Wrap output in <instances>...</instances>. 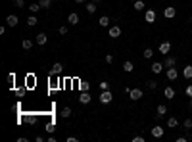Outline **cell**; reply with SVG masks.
Masks as SVG:
<instances>
[{"mask_svg":"<svg viewBox=\"0 0 192 142\" xmlns=\"http://www.w3.org/2000/svg\"><path fill=\"white\" fill-rule=\"evenodd\" d=\"M25 123H27V125H37V123H39V117L33 115V113H29V115L25 117Z\"/></svg>","mask_w":192,"mask_h":142,"instance_id":"ac0fdd59","label":"cell"},{"mask_svg":"<svg viewBox=\"0 0 192 142\" xmlns=\"http://www.w3.org/2000/svg\"><path fill=\"white\" fill-rule=\"evenodd\" d=\"M142 56H144V58H146V60H150V58L154 56V50H152V48H146V50H144V52H142Z\"/></svg>","mask_w":192,"mask_h":142,"instance_id":"f546056e","label":"cell"},{"mask_svg":"<svg viewBox=\"0 0 192 142\" xmlns=\"http://www.w3.org/2000/svg\"><path fill=\"white\" fill-rule=\"evenodd\" d=\"M46 40H48L46 33H39V35L35 37V42H37V44H40V46H42V44H46Z\"/></svg>","mask_w":192,"mask_h":142,"instance_id":"9a60e30c","label":"cell"},{"mask_svg":"<svg viewBox=\"0 0 192 142\" xmlns=\"http://www.w3.org/2000/svg\"><path fill=\"white\" fill-rule=\"evenodd\" d=\"M142 90L140 88H131V92H129V96H131V100H140L142 98Z\"/></svg>","mask_w":192,"mask_h":142,"instance_id":"9c48e42d","label":"cell"},{"mask_svg":"<svg viewBox=\"0 0 192 142\" xmlns=\"http://www.w3.org/2000/svg\"><path fill=\"white\" fill-rule=\"evenodd\" d=\"M184 92H186V96H188V98H192V85H188V87L184 88Z\"/></svg>","mask_w":192,"mask_h":142,"instance_id":"74e56055","label":"cell"},{"mask_svg":"<svg viewBox=\"0 0 192 142\" xmlns=\"http://www.w3.org/2000/svg\"><path fill=\"white\" fill-rule=\"evenodd\" d=\"M165 113H167V106H165V104H159V106L156 108V117L162 119V117H165Z\"/></svg>","mask_w":192,"mask_h":142,"instance_id":"8992f818","label":"cell"},{"mask_svg":"<svg viewBox=\"0 0 192 142\" xmlns=\"http://www.w3.org/2000/svg\"><path fill=\"white\" fill-rule=\"evenodd\" d=\"M96 8H98V6H96V2L87 4V12H88V13H94V12H96Z\"/></svg>","mask_w":192,"mask_h":142,"instance_id":"f1b7e54d","label":"cell"},{"mask_svg":"<svg viewBox=\"0 0 192 142\" xmlns=\"http://www.w3.org/2000/svg\"><path fill=\"white\" fill-rule=\"evenodd\" d=\"M150 133H152V136H154V138H162V136H163V133H165V127H162V125H156V127H154Z\"/></svg>","mask_w":192,"mask_h":142,"instance_id":"277c9868","label":"cell"},{"mask_svg":"<svg viewBox=\"0 0 192 142\" xmlns=\"http://www.w3.org/2000/svg\"><path fill=\"white\" fill-rule=\"evenodd\" d=\"M111 100H114V94H111L109 90H102L100 92V104H109Z\"/></svg>","mask_w":192,"mask_h":142,"instance_id":"6da1fadb","label":"cell"},{"mask_svg":"<svg viewBox=\"0 0 192 142\" xmlns=\"http://www.w3.org/2000/svg\"><path fill=\"white\" fill-rule=\"evenodd\" d=\"M183 77H184V79H192V66H186V67L183 69Z\"/></svg>","mask_w":192,"mask_h":142,"instance_id":"7402d4cb","label":"cell"},{"mask_svg":"<svg viewBox=\"0 0 192 142\" xmlns=\"http://www.w3.org/2000/svg\"><path fill=\"white\" fill-rule=\"evenodd\" d=\"M29 10H31V12L35 13V12L42 10V6H40V2H31V4H29Z\"/></svg>","mask_w":192,"mask_h":142,"instance_id":"603a6c76","label":"cell"},{"mask_svg":"<svg viewBox=\"0 0 192 142\" xmlns=\"http://www.w3.org/2000/svg\"><path fill=\"white\" fill-rule=\"evenodd\" d=\"M58 31H60V35H67V27H66V25H61Z\"/></svg>","mask_w":192,"mask_h":142,"instance_id":"ab89813d","label":"cell"},{"mask_svg":"<svg viewBox=\"0 0 192 142\" xmlns=\"http://www.w3.org/2000/svg\"><path fill=\"white\" fill-rule=\"evenodd\" d=\"M144 8H146V4H144V0H135V10L142 12Z\"/></svg>","mask_w":192,"mask_h":142,"instance_id":"484cf974","label":"cell"},{"mask_svg":"<svg viewBox=\"0 0 192 142\" xmlns=\"http://www.w3.org/2000/svg\"><path fill=\"white\" fill-rule=\"evenodd\" d=\"M188 108H190V109H192V98H190V100H188Z\"/></svg>","mask_w":192,"mask_h":142,"instance_id":"ee69618b","label":"cell"},{"mask_svg":"<svg viewBox=\"0 0 192 142\" xmlns=\"http://www.w3.org/2000/svg\"><path fill=\"white\" fill-rule=\"evenodd\" d=\"M156 10H146V12H144V19H146L148 23H154L156 21Z\"/></svg>","mask_w":192,"mask_h":142,"instance_id":"52a82bcc","label":"cell"},{"mask_svg":"<svg viewBox=\"0 0 192 142\" xmlns=\"http://www.w3.org/2000/svg\"><path fill=\"white\" fill-rule=\"evenodd\" d=\"M165 75H167V79L169 81H175V79L179 77V71L175 69V67H167V71H165Z\"/></svg>","mask_w":192,"mask_h":142,"instance_id":"ba28073f","label":"cell"},{"mask_svg":"<svg viewBox=\"0 0 192 142\" xmlns=\"http://www.w3.org/2000/svg\"><path fill=\"white\" fill-rule=\"evenodd\" d=\"M50 4H52V0H40V6H42V10H48V8H50Z\"/></svg>","mask_w":192,"mask_h":142,"instance_id":"4dcf8cb0","label":"cell"},{"mask_svg":"<svg viewBox=\"0 0 192 142\" xmlns=\"http://www.w3.org/2000/svg\"><path fill=\"white\" fill-rule=\"evenodd\" d=\"M8 81H10L12 88H13V81H15V75H13V73H10V75H8Z\"/></svg>","mask_w":192,"mask_h":142,"instance_id":"f35d334b","label":"cell"},{"mask_svg":"<svg viewBox=\"0 0 192 142\" xmlns=\"http://www.w3.org/2000/svg\"><path fill=\"white\" fill-rule=\"evenodd\" d=\"M175 64H177V60H175L173 56H165V61H163L165 67H175Z\"/></svg>","mask_w":192,"mask_h":142,"instance_id":"e0dca14e","label":"cell"},{"mask_svg":"<svg viewBox=\"0 0 192 142\" xmlns=\"http://www.w3.org/2000/svg\"><path fill=\"white\" fill-rule=\"evenodd\" d=\"M175 15H177V8H175V6H167V8H163V18L173 19Z\"/></svg>","mask_w":192,"mask_h":142,"instance_id":"3957f363","label":"cell"},{"mask_svg":"<svg viewBox=\"0 0 192 142\" xmlns=\"http://www.w3.org/2000/svg\"><path fill=\"white\" fill-rule=\"evenodd\" d=\"M146 87H148L150 90H156V88H157V83H156V81H148V83H146Z\"/></svg>","mask_w":192,"mask_h":142,"instance_id":"e575fe53","label":"cell"},{"mask_svg":"<svg viewBox=\"0 0 192 142\" xmlns=\"http://www.w3.org/2000/svg\"><path fill=\"white\" fill-rule=\"evenodd\" d=\"M92 2H96V4H98V2H102V0H92Z\"/></svg>","mask_w":192,"mask_h":142,"instance_id":"7dc6e473","label":"cell"},{"mask_svg":"<svg viewBox=\"0 0 192 142\" xmlns=\"http://www.w3.org/2000/svg\"><path fill=\"white\" fill-rule=\"evenodd\" d=\"M79 88H81V92H90V85L87 81H81L79 83Z\"/></svg>","mask_w":192,"mask_h":142,"instance_id":"d4e9b609","label":"cell"},{"mask_svg":"<svg viewBox=\"0 0 192 142\" xmlns=\"http://www.w3.org/2000/svg\"><path fill=\"white\" fill-rule=\"evenodd\" d=\"M106 64H114V56H111V54L106 56Z\"/></svg>","mask_w":192,"mask_h":142,"instance_id":"60d3db41","label":"cell"},{"mask_svg":"<svg viewBox=\"0 0 192 142\" xmlns=\"http://www.w3.org/2000/svg\"><path fill=\"white\" fill-rule=\"evenodd\" d=\"M60 115H61V117H66V119H67V117H71V115H73V112H71V108H63Z\"/></svg>","mask_w":192,"mask_h":142,"instance_id":"4316f807","label":"cell"},{"mask_svg":"<svg viewBox=\"0 0 192 142\" xmlns=\"http://www.w3.org/2000/svg\"><path fill=\"white\" fill-rule=\"evenodd\" d=\"M100 90H109V83L108 81H102L100 83Z\"/></svg>","mask_w":192,"mask_h":142,"instance_id":"d590c367","label":"cell"},{"mask_svg":"<svg viewBox=\"0 0 192 142\" xmlns=\"http://www.w3.org/2000/svg\"><path fill=\"white\" fill-rule=\"evenodd\" d=\"M177 125H179L177 117H169V119H167V129H175Z\"/></svg>","mask_w":192,"mask_h":142,"instance_id":"44dd1931","label":"cell"},{"mask_svg":"<svg viewBox=\"0 0 192 142\" xmlns=\"http://www.w3.org/2000/svg\"><path fill=\"white\" fill-rule=\"evenodd\" d=\"M18 15H13V13H10L8 15V18H6V23H8V27H15V25H18Z\"/></svg>","mask_w":192,"mask_h":142,"instance_id":"8fae6325","label":"cell"},{"mask_svg":"<svg viewBox=\"0 0 192 142\" xmlns=\"http://www.w3.org/2000/svg\"><path fill=\"white\" fill-rule=\"evenodd\" d=\"M109 21H111V19L108 18V15H102V18L98 19V25H100V27H109Z\"/></svg>","mask_w":192,"mask_h":142,"instance_id":"ffe728a7","label":"cell"},{"mask_svg":"<svg viewBox=\"0 0 192 142\" xmlns=\"http://www.w3.org/2000/svg\"><path fill=\"white\" fill-rule=\"evenodd\" d=\"M123 69H125L127 73H133V71H135V64H133L131 60H127L125 64H123Z\"/></svg>","mask_w":192,"mask_h":142,"instance_id":"d6986e66","label":"cell"},{"mask_svg":"<svg viewBox=\"0 0 192 142\" xmlns=\"http://www.w3.org/2000/svg\"><path fill=\"white\" fill-rule=\"evenodd\" d=\"M133 140H135V142H144V136H140V134H136V136H133Z\"/></svg>","mask_w":192,"mask_h":142,"instance_id":"b9f144b4","label":"cell"},{"mask_svg":"<svg viewBox=\"0 0 192 142\" xmlns=\"http://www.w3.org/2000/svg\"><path fill=\"white\" fill-rule=\"evenodd\" d=\"M186 140H188L186 136H179V138H177V142H186Z\"/></svg>","mask_w":192,"mask_h":142,"instance_id":"7bdbcfd3","label":"cell"},{"mask_svg":"<svg viewBox=\"0 0 192 142\" xmlns=\"http://www.w3.org/2000/svg\"><path fill=\"white\" fill-rule=\"evenodd\" d=\"M163 64H162V61H154V64H152V73H156V75H159V73H162L163 71Z\"/></svg>","mask_w":192,"mask_h":142,"instance_id":"30bf717a","label":"cell"},{"mask_svg":"<svg viewBox=\"0 0 192 142\" xmlns=\"http://www.w3.org/2000/svg\"><path fill=\"white\" fill-rule=\"evenodd\" d=\"M21 46H23V50H31V46H33V40H29V39H25V40L21 42Z\"/></svg>","mask_w":192,"mask_h":142,"instance_id":"83f0119b","label":"cell"},{"mask_svg":"<svg viewBox=\"0 0 192 142\" xmlns=\"http://www.w3.org/2000/svg\"><path fill=\"white\" fill-rule=\"evenodd\" d=\"M46 131H48V133H54V131H56V127H54V123H52V121H48V123H46Z\"/></svg>","mask_w":192,"mask_h":142,"instance_id":"836d02e7","label":"cell"},{"mask_svg":"<svg viewBox=\"0 0 192 142\" xmlns=\"http://www.w3.org/2000/svg\"><path fill=\"white\" fill-rule=\"evenodd\" d=\"M159 54H163V56H167L169 52H171V42L169 40H163V42H159Z\"/></svg>","mask_w":192,"mask_h":142,"instance_id":"7a4b0ae2","label":"cell"},{"mask_svg":"<svg viewBox=\"0 0 192 142\" xmlns=\"http://www.w3.org/2000/svg\"><path fill=\"white\" fill-rule=\"evenodd\" d=\"M75 2H77V4H83V2H85V0H75Z\"/></svg>","mask_w":192,"mask_h":142,"instance_id":"f6af8a7d","label":"cell"},{"mask_svg":"<svg viewBox=\"0 0 192 142\" xmlns=\"http://www.w3.org/2000/svg\"><path fill=\"white\" fill-rule=\"evenodd\" d=\"M15 8H25V0H15Z\"/></svg>","mask_w":192,"mask_h":142,"instance_id":"8d00e7d4","label":"cell"},{"mask_svg":"<svg viewBox=\"0 0 192 142\" xmlns=\"http://www.w3.org/2000/svg\"><path fill=\"white\" fill-rule=\"evenodd\" d=\"M39 23V19H37V15H29V18H27V25L29 27H35Z\"/></svg>","mask_w":192,"mask_h":142,"instance_id":"cb8c5ba5","label":"cell"},{"mask_svg":"<svg viewBox=\"0 0 192 142\" xmlns=\"http://www.w3.org/2000/svg\"><path fill=\"white\" fill-rule=\"evenodd\" d=\"M63 71V66L60 64V61H56V64L52 66V69H50V75H60Z\"/></svg>","mask_w":192,"mask_h":142,"instance_id":"7c38bea8","label":"cell"},{"mask_svg":"<svg viewBox=\"0 0 192 142\" xmlns=\"http://www.w3.org/2000/svg\"><path fill=\"white\" fill-rule=\"evenodd\" d=\"M109 37L111 39H119L121 37V27L119 25H109Z\"/></svg>","mask_w":192,"mask_h":142,"instance_id":"5b68a950","label":"cell"},{"mask_svg":"<svg viewBox=\"0 0 192 142\" xmlns=\"http://www.w3.org/2000/svg\"><path fill=\"white\" fill-rule=\"evenodd\" d=\"M90 92H81V96H79V102L81 104H90Z\"/></svg>","mask_w":192,"mask_h":142,"instance_id":"5bb4252c","label":"cell"},{"mask_svg":"<svg viewBox=\"0 0 192 142\" xmlns=\"http://www.w3.org/2000/svg\"><path fill=\"white\" fill-rule=\"evenodd\" d=\"M67 23H69V25H77V23H79V13L71 12V13L67 15Z\"/></svg>","mask_w":192,"mask_h":142,"instance_id":"4fadbf2b","label":"cell"},{"mask_svg":"<svg viewBox=\"0 0 192 142\" xmlns=\"http://www.w3.org/2000/svg\"><path fill=\"white\" fill-rule=\"evenodd\" d=\"M183 127H184V129H192V119H190V117L183 121Z\"/></svg>","mask_w":192,"mask_h":142,"instance_id":"d6a6232c","label":"cell"},{"mask_svg":"<svg viewBox=\"0 0 192 142\" xmlns=\"http://www.w3.org/2000/svg\"><path fill=\"white\" fill-rule=\"evenodd\" d=\"M163 94H165V98H167V100H173V98H175V88H173V87H165Z\"/></svg>","mask_w":192,"mask_h":142,"instance_id":"2e32d148","label":"cell"},{"mask_svg":"<svg viewBox=\"0 0 192 142\" xmlns=\"http://www.w3.org/2000/svg\"><path fill=\"white\" fill-rule=\"evenodd\" d=\"M13 92H15V96H19V98L25 96V88H13Z\"/></svg>","mask_w":192,"mask_h":142,"instance_id":"1f68e13d","label":"cell"},{"mask_svg":"<svg viewBox=\"0 0 192 142\" xmlns=\"http://www.w3.org/2000/svg\"><path fill=\"white\" fill-rule=\"evenodd\" d=\"M188 25H190V27H192V18H190V19H188Z\"/></svg>","mask_w":192,"mask_h":142,"instance_id":"bcb514c9","label":"cell"}]
</instances>
